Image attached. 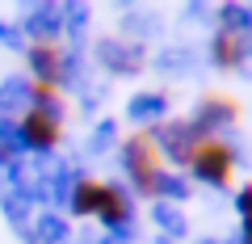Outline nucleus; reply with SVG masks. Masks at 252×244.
<instances>
[{
	"label": "nucleus",
	"instance_id": "5",
	"mask_svg": "<svg viewBox=\"0 0 252 244\" xmlns=\"http://www.w3.org/2000/svg\"><path fill=\"white\" fill-rule=\"evenodd\" d=\"M30 68H34V80L59 89L63 72H67V51H63V42L59 38H38V42H30Z\"/></svg>",
	"mask_w": 252,
	"mask_h": 244
},
{
	"label": "nucleus",
	"instance_id": "3",
	"mask_svg": "<svg viewBox=\"0 0 252 244\" xmlns=\"http://www.w3.org/2000/svg\"><path fill=\"white\" fill-rule=\"evenodd\" d=\"M185 169L193 173V177L210 181V185H227V181H231V169H235V156L219 135L198 131V139H193V147H189V156H185Z\"/></svg>",
	"mask_w": 252,
	"mask_h": 244
},
{
	"label": "nucleus",
	"instance_id": "7",
	"mask_svg": "<svg viewBox=\"0 0 252 244\" xmlns=\"http://www.w3.org/2000/svg\"><path fill=\"white\" fill-rule=\"evenodd\" d=\"M240 215H244V244H252V185L240 190Z\"/></svg>",
	"mask_w": 252,
	"mask_h": 244
},
{
	"label": "nucleus",
	"instance_id": "1",
	"mask_svg": "<svg viewBox=\"0 0 252 244\" xmlns=\"http://www.w3.org/2000/svg\"><path fill=\"white\" fill-rule=\"evenodd\" d=\"M72 210L76 215H93V219H101V223H109V227H122L126 219H130L126 194L118 190V185H109V181H97V177H80L76 181Z\"/></svg>",
	"mask_w": 252,
	"mask_h": 244
},
{
	"label": "nucleus",
	"instance_id": "4",
	"mask_svg": "<svg viewBox=\"0 0 252 244\" xmlns=\"http://www.w3.org/2000/svg\"><path fill=\"white\" fill-rule=\"evenodd\" d=\"M21 139H26V147H34V152H51V147H59L63 139V118H59V105H30L26 114H21Z\"/></svg>",
	"mask_w": 252,
	"mask_h": 244
},
{
	"label": "nucleus",
	"instance_id": "6",
	"mask_svg": "<svg viewBox=\"0 0 252 244\" xmlns=\"http://www.w3.org/2000/svg\"><path fill=\"white\" fill-rule=\"evenodd\" d=\"M244 51H248V34L244 30H219V38H215V64L219 68H240V59H244Z\"/></svg>",
	"mask_w": 252,
	"mask_h": 244
},
{
	"label": "nucleus",
	"instance_id": "2",
	"mask_svg": "<svg viewBox=\"0 0 252 244\" xmlns=\"http://www.w3.org/2000/svg\"><path fill=\"white\" fill-rule=\"evenodd\" d=\"M122 160H126V173H130V181H135L139 194L156 198V194L164 190V152H160V143H156V135H147V131L130 135L126 147H122Z\"/></svg>",
	"mask_w": 252,
	"mask_h": 244
}]
</instances>
